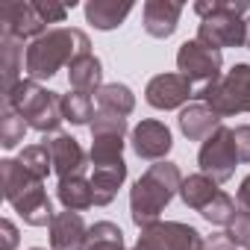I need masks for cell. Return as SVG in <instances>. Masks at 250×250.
<instances>
[{
  "mask_svg": "<svg viewBox=\"0 0 250 250\" xmlns=\"http://www.w3.org/2000/svg\"><path fill=\"white\" fill-rule=\"evenodd\" d=\"M232 142L238 150V162H250V124H241L232 130Z\"/></svg>",
  "mask_w": 250,
  "mask_h": 250,
  "instance_id": "obj_31",
  "label": "cell"
},
{
  "mask_svg": "<svg viewBox=\"0 0 250 250\" xmlns=\"http://www.w3.org/2000/svg\"><path fill=\"white\" fill-rule=\"evenodd\" d=\"M218 127H221V115L215 109H209L206 103H200V100L197 103H188L180 112V130L191 142H206Z\"/></svg>",
  "mask_w": 250,
  "mask_h": 250,
  "instance_id": "obj_15",
  "label": "cell"
},
{
  "mask_svg": "<svg viewBox=\"0 0 250 250\" xmlns=\"http://www.w3.org/2000/svg\"><path fill=\"white\" fill-rule=\"evenodd\" d=\"M244 47L250 50V18L244 21Z\"/></svg>",
  "mask_w": 250,
  "mask_h": 250,
  "instance_id": "obj_35",
  "label": "cell"
},
{
  "mask_svg": "<svg viewBox=\"0 0 250 250\" xmlns=\"http://www.w3.org/2000/svg\"><path fill=\"white\" fill-rule=\"evenodd\" d=\"M3 103H9L27 121V127H33L39 133H56L59 124L65 121L62 97L56 91L42 88L36 80H21L12 91L3 94Z\"/></svg>",
  "mask_w": 250,
  "mask_h": 250,
  "instance_id": "obj_5",
  "label": "cell"
},
{
  "mask_svg": "<svg viewBox=\"0 0 250 250\" xmlns=\"http://www.w3.org/2000/svg\"><path fill=\"white\" fill-rule=\"evenodd\" d=\"M130 12L133 3H127V0H121V3L118 0H91V3H85V21L97 30H115Z\"/></svg>",
  "mask_w": 250,
  "mask_h": 250,
  "instance_id": "obj_19",
  "label": "cell"
},
{
  "mask_svg": "<svg viewBox=\"0 0 250 250\" xmlns=\"http://www.w3.org/2000/svg\"><path fill=\"white\" fill-rule=\"evenodd\" d=\"M197 162H200V174L212 177L215 183H227L238 165V150H235V142H232V130L229 127H218L200 147L197 153Z\"/></svg>",
  "mask_w": 250,
  "mask_h": 250,
  "instance_id": "obj_8",
  "label": "cell"
},
{
  "mask_svg": "<svg viewBox=\"0 0 250 250\" xmlns=\"http://www.w3.org/2000/svg\"><path fill=\"white\" fill-rule=\"evenodd\" d=\"M94 97H97L100 112H106V115L127 118V115L136 109V97H133V91H130L127 85H121V83H109V85H103Z\"/></svg>",
  "mask_w": 250,
  "mask_h": 250,
  "instance_id": "obj_22",
  "label": "cell"
},
{
  "mask_svg": "<svg viewBox=\"0 0 250 250\" xmlns=\"http://www.w3.org/2000/svg\"><path fill=\"white\" fill-rule=\"evenodd\" d=\"M124 177H127V165L124 159L109 162V165H91V188H94V206H106L115 200Z\"/></svg>",
  "mask_w": 250,
  "mask_h": 250,
  "instance_id": "obj_17",
  "label": "cell"
},
{
  "mask_svg": "<svg viewBox=\"0 0 250 250\" xmlns=\"http://www.w3.org/2000/svg\"><path fill=\"white\" fill-rule=\"evenodd\" d=\"M218 194H221L218 183H215L212 177H206V174H194V177L183 180V186H180V197H183V203L191 206V209H197V212H203Z\"/></svg>",
  "mask_w": 250,
  "mask_h": 250,
  "instance_id": "obj_21",
  "label": "cell"
},
{
  "mask_svg": "<svg viewBox=\"0 0 250 250\" xmlns=\"http://www.w3.org/2000/svg\"><path fill=\"white\" fill-rule=\"evenodd\" d=\"M238 209H244V212H250V174L241 180V186H238Z\"/></svg>",
  "mask_w": 250,
  "mask_h": 250,
  "instance_id": "obj_34",
  "label": "cell"
},
{
  "mask_svg": "<svg viewBox=\"0 0 250 250\" xmlns=\"http://www.w3.org/2000/svg\"><path fill=\"white\" fill-rule=\"evenodd\" d=\"M68 80H71V88H74V91L97 94V91L103 88V68H100V59L91 56V53L77 56V59L68 65Z\"/></svg>",
  "mask_w": 250,
  "mask_h": 250,
  "instance_id": "obj_18",
  "label": "cell"
},
{
  "mask_svg": "<svg viewBox=\"0 0 250 250\" xmlns=\"http://www.w3.org/2000/svg\"><path fill=\"white\" fill-rule=\"evenodd\" d=\"M183 15V3H174V0H147L145 3V30L153 39H168Z\"/></svg>",
  "mask_w": 250,
  "mask_h": 250,
  "instance_id": "obj_16",
  "label": "cell"
},
{
  "mask_svg": "<svg viewBox=\"0 0 250 250\" xmlns=\"http://www.w3.org/2000/svg\"><path fill=\"white\" fill-rule=\"evenodd\" d=\"M62 206L68 212H83L88 206H94V188H91V180L85 177H65L59 180V188H56Z\"/></svg>",
  "mask_w": 250,
  "mask_h": 250,
  "instance_id": "obj_20",
  "label": "cell"
},
{
  "mask_svg": "<svg viewBox=\"0 0 250 250\" xmlns=\"http://www.w3.org/2000/svg\"><path fill=\"white\" fill-rule=\"evenodd\" d=\"M200 250H235V244L229 241L227 232H218V235H212V238H203Z\"/></svg>",
  "mask_w": 250,
  "mask_h": 250,
  "instance_id": "obj_32",
  "label": "cell"
},
{
  "mask_svg": "<svg viewBox=\"0 0 250 250\" xmlns=\"http://www.w3.org/2000/svg\"><path fill=\"white\" fill-rule=\"evenodd\" d=\"M0 177H3V194L6 200L21 212V218L33 227L53 224L56 212L50 206V197L44 191V180H36L18 159H3L0 162Z\"/></svg>",
  "mask_w": 250,
  "mask_h": 250,
  "instance_id": "obj_3",
  "label": "cell"
},
{
  "mask_svg": "<svg viewBox=\"0 0 250 250\" xmlns=\"http://www.w3.org/2000/svg\"><path fill=\"white\" fill-rule=\"evenodd\" d=\"M247 250H250V247H247Z\"/></svg>",
  "mask_w": 250,
  "mask_h": 250,
  "instance_id": "obj_37",
  "label": "cell"
},
{
  "mask_svg": "<svg viewBox=\"0 0 250 250\" xmlns=\"http://www.w3.org/2000/svg\"><path fill=\"white\" fill-rule=\"evenodd\" d=\"M36 6H39V12H42L44 24H62V21H65V15H68V6L53 3V0H36Z\"/></svg>",
  "mask_w": 250,
  "mask_h": 250,
  "instance_id": "obj_30",
  "label": "cell"
},
{
  "mask_svg": "<svg viewBox=\"0 0 250 250\" xmlns=\"http://www.w3.org/2000/svg\"><path fill=\"white\" fill-rule=\"evenodd\" d=\"M0 24H3V36H12V39H39L44 36V18L39 12L36 3H6L0 9Z\"/></svg>",
  "mask_w": 250,
  "mask_h": 250,
  "instance_id": "obj_11",
  "label": "cell"
},
{
  "mask_svg": "<svg viewBox=\"0 0 250 250\" xmlns=\"http://www.w3.org/2000/svg\"><path fill=\"white\" fill-rule=\"evenodd\" d=\"M27 133V121L9 106L3 103V112H0V142H3V147H15Z\"/></svg>",
  "mask_w": 250,
  "mask_h": 250,
  "instance_id": "obj_27",
  "label": "cell"
},
{
  "mask_svg": "<svg viewBox=\"0 0 250 250\" xmlns=\"http://www.w3.org/2000/svg\"><path fill=\"white\" fill-rule=\"evenodd\" d=\"M44 145L50 147L53 171L59 174V180H65V177H83V171H85V153H83V147H80V142L74 136L53 133L50 139H44Z\"/></svg>",
  "mask_w": 250,
  "mask_h": 250,
  "instance_id": "obj_13",
  "label": "cell"
},
{
  "mask_svg": "<svg viewBox=\"0 0 250 250\" xmlns=\"http://www.w3.org/2000/svg\"><path fill=\"white\" fill-rule=\"evenodd\" d=\"M0 44H3V94L6 91H12L21 80H18V68H24V59H27V53H24V42L21 39H12V36H3L0 39Z\"/></svg>",
  "mask_w": 250,
  "mask_h": 250,
  "instance_id": "obj_23",
  "label": "cell"
},
{
  "mask_svg": "<svg viewBox=\"0 0 250 250\" xmlns=\"http://www.w3.org/2000/svg\"><path fill=\"white\" fill-rule=\"evenodd\" d=\"M227 235L235 247H250V212L238 209L235 218L227 224Z\"/></svg>",
  "mask_w": 250,
  "mask_h": 250,
  "instance_id": "obj_29",
  "label": "cell"
},
{
  "mask_svg": "<svg viewBox=\"0 0 250 250\" xmlns=\"http://www.w3.org/2000/svg\"><path fill=\"white\" fill-rule=\"evenodd\" d=\"M83 53H88V36L83 30L56 27V30H47L44 36L33 39V44L27 47L24 71L36 83L39 80H50L62 65H71Z\"/></svg>",
  "mask_w": 250,
  "mask_h": 250,
  "instance_id": "obj_1",
  "label": "cell"
},
{
  "mask_svg": "<svg viewBox=\"0 0 250 250\" xmlns=\"http://www.w3.org/2000/svg\"><path fill=\"white\" fill-rule=\"evenodd\" d=\"M50 250H88V227L80 212H56L50 224Z\"/></svg>",
  "mask_w": 250,
  "mask_h": 250,
  "instance_id": "obj_14",
  "label": "cell"
},
{
  "mask_svg": "<svg viewBox=\"0 0 250 250\" xmlns=\"http://www.w3.org/2000/svg\"><path fill=\"white\" fill-rule=\"evenodd\" d=\"M88 250H124V232L112 221L88 227Z\"/></svg>",
  "mask_w": 250,
  "mask_h": 250,
  "instance_id": "obj_26",
  "label": "cell"
},
{
  "mask_svg": "<svg viewBox=\"0 0 250 250\" xmlns=\"http://www.w3.org/2000/svg\"><path fill=\"white\" fill-rule=\"evenodd\" d=\"M0 229H3V250H15V244H18V229H15V224H12V221H3V224H0Z\"/></svg>",
  "mask_w": 250,
  "mask_h": 250,
  "instance_id": "obj_33",
  "label": "cell"
},
{
  "mask_svg": "<svg viewBox=\"0 0 250 250\" xmlns=\"http://www.w3.org/2000/svg\"><path fill=\"white\" fill-rule=\"evenodd\" d=\"M18 162L24 165V171H30L36 180H44L50 171H53V159H50V147L42 142V145H30L21 150Z\"/></svg>",
  "mask_w": 250,
  "mask_h": 250,
  "instance_id": "obj_25",
  "label": "cell"
},
{
  "mask_svg": "<svg viewBox=\"0 0 250 250\" xmlns=\"http://www.w3.org/2000/svg\"><path fill=\"white\" fill-rule=\"evenodd\" d=\"M197 250H200V247H197Z\"/></svg>",
  "mask_w": 250,
  "mask_h": 250,
  "instance_id": "obj_38",
  "label": "cell"
},
{
  "mask_svg": "<svg viewBox=\"0 0 250 250\" xmlns=\"http://www.w3.org/2000/svg\"><path fill=\"white\" fill-rule=\"evenodd\" d=\"M203 244L200 232L180 221H156L142 229L133 250H197Z\"/></svg>",
  "mask_w": 250,
  "mask_h": 250,
  "instance_id": "obj_9",
  "label": "cell"
},
{
  "mask_svg": "<svg viewBox=\"0 0 250 250\" xmlns=\"http://www.w3.org/2000/svg\"><path fill=\"white\" fill-rule=\"evenodd\" d=\"M235 212H238V209H235V200H232V197H229L227 191H221V194H218V197H215V200H212V203H209V206H206L203 212H200V215H203V218H206L209 224L227 227V224H229V221L235 218Z\"/></svg>",
  "mask_w": 250,
  "mask_h": 250,
  "instance_id": "obj_28",
  "label": "cell"
},
{
  "mask_svg": "<svg viewBox=\"0 0 250 250\" xmlns=\"http://www.w3.org/2000/svg\"><path fill=\"white\" fill-rule=\"evenodd\" d=\"M221 65H224L221 50L203 44L200 39L186 42V44L180 47V53H177V68H180V74H183L191 85H200V88H206L209 83L221 80Z\"/></svg>",
  "mask_w": 250,
  "mask_h": 250,
  "instance_id": "obj_7",
  "label": "cell"
},
{
  "mask_svg": "<svg viewBox=\"0 0 250 250\" xmlns=\"http://www.w3.org/2000/svg\"><path fill=\"white\" fill-rule=\"evenodd\" d=\"M250 3H235V0H200L194 3V12L200 15L197 39L215 50L221 47H238L244 44V12Z\"/></svg>",
  "mask_w": 250,
  "mask_h": 250,
  "instance_id": "obj_4",
  "label": "cell"
},
{
  "mask_svg": "<svg viewBox=\"0 0 250 250\" xmlns=\"http://www.w3.org/2000/svg\"><path fill=\"white\" fill-rule=\"evenodd\" d=\"M194 97L215 109L221 118L250 112V65H235L227 77L209 83L206 88H197Z\"/></svg>",
  "mask_w": 250,
  "mask_h": 250,
  "instance_id": "obj_6",
  "label": "cell"
},
{
  "mask_svg": "<svg viewBox=\"0 0 250 250\" xmlns=\"http://www.w3.org/2000/svg\"><path fill=\"white\" fill-rule=\"evenodd\" d=\"M194 91H191V83L183 77V74H159L147 83L145 88V100L153 106V109H177L183 106L186 100H191Z\"/></svg>",
  "mask_w": 250,
  "mask_h": 250,
  "instance_id": "obj_10",
  "label": "cell"
},
{
  "mask_svg": "<svg viewBox=\"0 0 250 250\" xmlns=\"http://www.w3.org/2000/svg\"><path fill=\"white\" fill-rule=\"evenodd\" d=\"M62 115L71 124H88L94 121V94H83V91H71L62 94Z\"/></svg>",
  "mask_w": 250,
  "mask_h": 250,
  "instance_id": "obj_24",
  "label": "cell"
},
{
  "mask_svg": "<svg viewBox=\"0 0 250 250\" xmlns=\"http://www.w3.org/2000/svg\"><path fill=\"white\" fill-rule=\"evenodd\" d=\"M30 250H44V247H30Z\"/></svg>",
  "mask_w": 250,
  "mask_h": 250,
  "instance_id": "obj_36",
  "label": "cell"
},
{
  "mask_svg": "<svg viewBox=\"0 0 250 250\" xmlns=\"http://www.w3.org/2000/svg\"><path fill=\"white\" fill-rule=\"evenodd\" d=\"M174 139H171V130L165 127L162 121H142L139 127L133 130V150L139 159H147V162H162L165 153L171 150Z\"/></svg>",
  "mask_w": 250,
  "mask_h": 250,
  "instance_id": "obj_12",
  "label": "cell"
},
{
  "mask_svg": "<svg viewBox=\"0 0 250 250\" xmlns=\"http://www.w3.org/2000/svg\"><path fill=\"white\" fill-rule=\"evenodd\" d=\"M183 186V177H180V168L174 162H156L147 168V174L133 186L130 191V212H133V221L145 229L150 224L159 221L162 209L171 203V197L180 191Z\"/></svg>",
  "mask_w": 250,
  "mask_h": 250,
  "instance_id": "obj_2",
  "label": "cell"
}]
</instances>
